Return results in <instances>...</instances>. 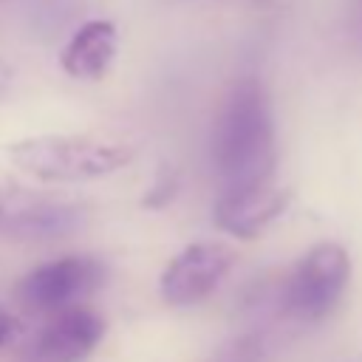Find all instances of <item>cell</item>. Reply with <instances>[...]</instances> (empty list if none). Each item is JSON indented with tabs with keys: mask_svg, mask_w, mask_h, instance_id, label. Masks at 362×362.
Masks as SVG:
<instances>
[{
	"mask_svg": "<svg viewBox=\"0 0 362 362\" xmlns=\"http://www.w3.org/2000/svg\"><path fill=\"white\" fill-rule=\"evenodd\" d=\"M88 206L76 198L0 184V238L54 240L82 229Z\"/></svg>",
	"mask_w": 362,
	"mask_h": 362,
	"instance_id": "3957f363",
	"label": "cell"
},
{
	"mask_svg": "<svg viewBox=\"0 0 362 362\" xmlns=\"http://www.w3.org/2000/svg\"><path fill=\"white\" fill-rule=\"evenodd\" d=\"M175 192H178V175H175V170L164 167L156 175L153 189L144 195V206H164V204H170L175 198Z\"/></svg>",
	"mask_w": 362,
	"mask_h": 362,
	"instance_id": "30bf717a",
	"label": "cell"
},
{
	"mask_svg": "<svg viewBox=\"0 0 362 362\" xmlns=\"http://www.w3.org/2000/svg\"><path fill=\"white\" fill-rule=\"evenodd\" d=\"M274 158L269 96L257 79H240L218 110L212 130V164L226 189H235L269 181Z\"/></svg>",
	"mask_w": 362,
	"mask_h": 362,
	"instance_id": "6da1fadb",
	"label": "cell"
},
{
	"mask_svg": "<svg viewBox=\"0 0 362 362\" xmlns=\"http://www.w3.org/2000/svg\"><path fill=\"white\" fill-rule=\"evenodd\" d=\"M116 57V25L110 20L82 23L59 54V65L74 79H102Z\"/></svg>",
	"mask_w": 362,
	"mask_h": 362,
	"instance_id": "9c48e42d",
	"label": "cell"
},
{
	"mask_svg": "<svg viewBox=\"0 0 362 362\" xmlns=\"http://www.w3.org/2000/svg\"><path fill=\"white\" fill-rule=\"evenodd\" d=\"M105 277H107L105 263L88 255H71L28 272L17 286V297L28 308L54 311L76 303L79 297H88L105 283Z\"/></svg>",
	"mask_w": 362,
	"mask_h": 362,
	"instance_id": "5b68a950",
	"label": "cell"
},
{
	"mask_svg": "<svg viewBox=\"0 0 362 362\" xmlns=\"http://www.w3.org/2000/svg\"><path fill=\"white\" fill-rule=\"evenodd\" d=\"M291 204V192L269 181L223 189L215 204V223L235 238H255L274 223Z\"/></svg>",
	"mask_w": 362,
	"mask_h": 362,
	"instance_id": "ba28073f",
	"label": "cell"
},
{
	"mask_svg": "<svg viewBox=\"0 0 362 362\" xmlns=\"http://www.w3.org/2000/svg\"><path fill=\"white\" fill-rule=\"evenodd\" d=\"M14 331H17V320H14V317L0 305V345H3Z\"/></svg>",
	"mask_w": 362,
	"mask_h": 362,
	"instance_id": "8fae6325",
	"label": "cell"
},
{
	"mask_svg": "<svg viewBox=\"0 0 362 362\" xmlns=\"http://www.w3.org/2000/svg\"><path fill=\"white\" fill-rule=\"evenodd\" d=\"M14 167L40 181H82L110 175L133 161L122 141L96 136H34L6 147Z\"/></svg>",
	"mask_w": 362,
	"mask_h": 362,
	"instance_id": "7a4b0ae2",
	"label": "cell"
},
{
	"mask_svg": "<svg viewBox=\"0 0 362 362\" xmlns=\"http://www.w3.org/2000/svg\"><path fill=\"white\" fill-rule=\"evenodd\" d=\"M6 82H8V68H6L3 62H0V90L6 88Z\"/></svg>",
	"mask_w": 362,
	"mask_h": 362,
	"instance_id": "7c38bea8",
	"label": "cell"
},
{
	"mask_svg": "<svg viewBox=\"0 0 362 362\" xmlns=\"http://www.w3.org/2000/svg\"><path fill=\"white\" fill-rule=\"evenodd\" d=\"M351 277L348 252L337 243H320L297 260L283 283V305L297 320L325 317Z\"/></svg>",
	"mask_w": 362,
	"mask_h": 362,
	"instance_id": "277c9868",
	"label": "cell"
},
{
	"mask_svg": "<svg viewBox=\"0 0 362 362\" xmlns=\"http://www.w3.org/2000/svg\"><path fill=\"white\" fill-rule=\"evenodd\" d=\"M105 334V317L90 308H62L23 348L20 362H82Z\"/></svg>",
	"mask_w": 362,
	"mask_h": 362,
	"instance_id": "52a82bcc",
	"label": "cell"
},
{
	"mask_svg": "<svg viewBox=\"0 0 362 362\" xmlns=\"http://www.w3.org/2000/svg\"><path fill=\"white\" fill-rule=\"evenodd\" d=\"M235 263V252L226 243H192L175 255L161 274V297L170 305H192L204 300Z\"/></svg>",
	"mask_w": 362,
	"mask_h": 362,
	"instance_id": "8992f818",
	"label": "cell"
}]
</instances>
